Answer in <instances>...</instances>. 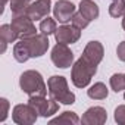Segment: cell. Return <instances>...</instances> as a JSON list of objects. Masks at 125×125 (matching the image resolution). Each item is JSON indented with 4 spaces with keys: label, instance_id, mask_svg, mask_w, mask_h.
<instances>
[{
    "label": "cell",
    "instance_id": "obj_1",
    "mask_svg": "<svg viewBox=\"0 0 125 125\" xmlns=\"http://www.w3.org/2000/svg\"><path fill=\"white\" fill-rule=\"evenodd\" d=\"M104 49L100 41H88L81 57L72 65L71 80L77 88L87 87L97 72V66L103 60Z\"/></svg>",
    "mask_w": 125,
    "mask_h": 125
},
{
    "label": "cell",
    "instance_id": "obj_2",
    "mask_svg": "<svg viewBox=\"0 0 125 125\" xmlns=\"http://www.w3.org/2000/svg\"><path fill=\"white\" fill-rule=\"evenodd\" d=\"M49 50V35L35 34L27 38H21L13 46V57L16 62L24 63L31 57H41Z\"/></svg>",
    "mask_w": 125,
    "mask_h": 125
},
{
    "label": "cell",
    "instance_id": "obj_3",
    "mask_svg": "<svg viewBox=\"0 0 125 125\" xmlns=\"http://www.w3.org/2000/svg\"><path fill=\"white\" fill-rule=\"evenodd\" d=\"M19 87L30 97L31 96H46L47 91H49L41 74L38 71H34V69H28V71L21 74Z\"/></svg>",
    "mask_w": 125,
    "mask_h": 125
},
{
    "label": "cell",
    "instance_id": "obj_4",
    "mask_svg": "<svg viewBox=\"0 0 125 125\" xmlns=\"http://www.w3.org/2000/svg\"><path fill=\"white\" fill-rule=\"evenodd\" d=\"M47 88L52 99L62 104H72L75 103V94L69 90L68 81L62 75H53L47 80Z\"/></svg>",
    "mask_w": 125,
    "mask_h": 125
},
{
    "label": "cell",
    "instance_id": "obj_5",
    "mask_svg": "<svg viewBox=\"0 0 125 125\" xmlns=\"http://www.w3.org/2000/svg\"><path fill=\"white\" fill-rule=\"evenodd\" d=\"M50 57L53 65L60 69H68L74 65V53L68 47V44H63V43H57L52 49Z\"/></svg>",
    "mask_w": 125,
    "mask_h": 125
},
{
    "label": "cell",
    "instance_id": "obj_6",
    "mask_svg": "<svg viewBox=\"0 0 125 125\" xmlns=\"http://www.w3.org/2000/svg\"><path fill=\"white\" fill-rule=\"evenodd\" d=\"M28 103L37 110L38 116L50 118L59 110V102L54 99H46V96H31L28 99Z\"/></svg>",
    "mask_w": 125,
    "mask_h": 125
},
{
    "label": "cell",
    "instance_id": "obj_7",
    "mask_svg": "<svg viewBox=\"0 0 125 125\" xmlns=\"http://www.w3.org/2000/svg\"><path fill=\"white\" fill-rule=\"evenodd\" d=\"M10 25H12V28L15 30V32L18 34L19 40L37 34L34 21H32L28 15H12V22H10Z\"/></svg>",
    "mask_w": 125,
    "mask_h": 125
},
{
    "label": "cell",
    "instance_id": "obj_8",
    "mask_svg": "<svg viewBox=\"0 0 125 125\" xmlns=\"http://www.w3.org/2000/svg\"><path fill=\"white\" fill-rule=\"evenodd\" d=\"M38 118V113L37 110L30 104H16L12 110V119L15 124H19V125H31L37 121Z\"/></svg>",
    "mask_w": 125,
    "mask_h": 125
},
{
    "label": "cell",
    "instance_id": "obj_9",
    "mask_svg": "<svg viewBox=\"0 0 125 125\" xmlns=\"http://www.w3.org/2000/svg\"><path fill=\"white\" fill-rule=\"evenodd\" d=\"M75 13V5L69 0H57L53 6V16L60 24H68Z\"/></svg>",
    "mask_w": 125,
    "mask_h": 125
},
{
    "label": "cell",
    "instance_id": "obj_10",
    "mask_svg": "<svg viewBox=\"0 0 125 125\" xmlns=\"http://www.w3.org/2000/svg\"><path fill=\"white\" fill-rule=\"evenodd\" d=\"M81 37V30L74 27V25H66L62 24L56 32H54V38L57 43H63V44H72L77 43Z\"/></svg>",
    "mask_w": 125,
    "mask_h": 125
},
{
    "label": "cell",
    "instance_id": "obj_11",
    "mask_svg": "<svg viewBox=\"0 0 125 125\" xmlns=\"http://www.w3.org/2000/svg\"><path fill=\"white\" fill-rule=\"evenodd\" d=\"M50 10H53V8H52V0H35V2H32L28 6L27 15L32 21H41L46 16H49Z\"/></svg>",
    "mask_w": 125,
    "mask_h": 125
},
{
    "label": "cell",
    "instance_id": "obj_12",
    "mask_svg": "<svg viewBox=\"0 0 125 125\" xmlns=\"http://www.w3.org/2000/svg\"><path fill=\"white\" fill-rule=\"evenodd\" d=\"M107 119L106 109L102 106H93L85 110V113L81 118V122L85 125H102Z\"/></svg>",
    "mask_w": 125,
    "mask_h": 125
},
{
    "label": "cell",
    "instance_id": "obj_13",
    "mask_svg": "<svg viewBox=\"0 0 125 125\" xmlns=\"http://www.w3.org/2000/svg\"><path fill=\"white\" fill-rule=\"evenodd\" d=\"M16 40H19L18 34L15 32V30L12 28L10 24H3L0 27V41H2V53L6 52L8 44L15 43Z\"/></svg>",
    "mask_w": 125,
    "mask_h": 125
},
{
    "label": "cell",
    "instance_id": "obj_14",
    "mask_svg": "<svg viewBox=\"0 0 125 125\" xmlns=\"http://www.w3.org/2000/svg\"><path fill=\"white\" fill-rule=\"evenodd\" d=\"M80 12L91 22L94 19L99 18L100 15V10H99V6L93 2V0H81L80 2Z\"/></svg>",
    "mask_w": 125,
    "mask_h": 125
},
{
    "label": "cell",
    "instance_id": "obj_15",
    "mask_svg": "<svg viewBox=\"0 0 125 125\" xmlns=\"http://www.w3.org/2000/svg\"><path fill=\"white\" fill-rule=\"evenodd\" d=\"M50 124H71V125H77L81 122V119L78 118V115L75 112H69V110H65V112H62L59 116L56 118H52L49 121Z\"/></svg>",
    "mask_w": 125,
    "mask_h": 125
},
{
    "label": "cell",
    "instance_id": "obj_16",
    "mask_svg": "<svg viewBox=\"0 0 125 125\" xmlns=\"http://www.w3.org/2000/svg\"><path fill=\"white\" fill-rule=\"evenodd\" d=\"M107 94H109V90L103 83H94L87 90V96L93 100H103L107 97Z\"/></svg>",
    "mask_w": 125,
    "mask_h": 125
},
{
    "label": "cell",
    "instance_id": "obj_17",
    "mask_svg": "<svg viewBox=\"0 0 125 125\" xmlns=\"http://www.w3.org/2000/svg\"><path fill=\"white\" fill-rule=\"evenodd\" d=\"M57 30V21L50 16H46L44 19H41L40 22V32L44 34V35H50V34H54Z\"/></svg>",
    "mask_w": 125,
    "mask_h": 125
},
{
    "label": "cell",
    "instance_id": "obj_18",
    "mask_svg": "<svg viewBox=\"0 0 125 125\" xmlns=\"http://www.w3.org/2000/svg\"><path fill=\"white\" fill-rule=\"evenodd\" d=\"M32 2L34 0H10L12 15H27V9Z\"/></svg>",
    "mask_w": 125,
    "mask_h": 125
},
{
    "label": "cell",
    "instance_id": "obj_19",
    "mask_svg": "<svg viewBox=\"0 0 125 125\" xmlns=\"http://www.w3.org/2000/svg\"><path fill=\"white\" fill-rule=\"evenodd\" d=\"M125 13V0H110L109 15L112 18H121Z\"/></svg>",
    "mask_w": 125,
    "mask_h": 125
},
{
    "label": "cell",
    "instance_id": "obj_20",
    "mask_svg": "<svg viewBox=\"0 0 125 125\" xmlns=\"http://www.w3.org/2000/svg\"><path fill=\"white\" fill-rule=\"evenodd\" d=\"M110 83V88L115 93L124 91L125 90V74H113L109 80Z\"/></svg>",
    "mask_w": 125,
    "mask_h": 125
},
{
    "label": "cell",
    "instance_id": "obj_21",
    "mask_svg": "<svg viewBox=\"0 0 125 125\" xmlns=\"http://www.w3.org/2000/svg\"><path fill=\"white\" fill-rule=\"evenodd\" d=\"M71 24L74 25V27H77V28H80V30H84V28H87L88 27V24H90V21L78 10V12H75L74 13V16H72V19H71Z\"/></svg>",
    "mask_w": 125,
    "mask_h": 125
},
{
    "label": "cell",
    "instance_id": "obj_22",
    "mask_svg": "<svg viewBox=\"0 0 125 125\" xmlns=\"http://www.w3.org/2000/svg\"><path fill=\"white\" fill-rule=\"evenodd\" d=\"M9 107H10V104H9L8 99H5V97L0 99V122H5L6 121L8 113H9Z\"/></svg>",
    "mask_w": 125,
    "mask_h": 125
},
{
    "label": "cell",
    "instance_id": "obj_23",
    "mask_svg": "<svg viewBox=\"0 0 125 125\" xmlns=\"http://www.w3.org/2000/svg\"><path fill=\"white\" fill-rule=\"evenodd\" d=\"M115 121L119 125H125V104H119L115 109V115H113Z\"/></svg>",
    "mask_w": 125,
    "mask_h": 125
},
{
    "label": "cell",
    "instance_id": "obj_24",
    "mask_svg": "<svg viewBox=\"0 0 125 125\" xmlns=\"http://www.w3.org/2000/svg\"><path fill=\"white\" fill-rule=\"evenodd\" d=\"M116 54H118V59H119V60L125 62V40L118 44V47H116Z\"/></svg>",
    "mask_w": 125,
    "mask_h": 125
},
{
    "label": "cell",
    "instance_id": "obj_25",
    "mask_svg": "<svg viewBox=\"0 0 125 125\" xmlns=\"http://www.w3.org/2000/svg\"><path fill=\"white\" fill-rule=\"evenodd\" d=\"M8 3H10V0H2V13H3V9L6 8Z\"/></svg>",
    "mask_w": 125,
    "mask_h": 125
},
{
    "label": "cell",
    "instance_id": "obj_26",
    "mask_svg": "<svg viewBox=\"0 0 125 125\" xmlns=\"http://www.w3.org/2000/svg\"><path fill=\"white\" fill-rule=\"evenodd\" d=\"M122 28L125 30V13H124V16H122Z\"/></svg>",
    "mask_w": 125,
    "mask_h": 125
},
{
    "label": "cell",
    "instance_id": "obj_27",
    "mask_svg": "<svg viewBox=\"0 0 125 125\" xmlns=\"http://www.w3.org/2000/svg\"><path fill=\"white\" fill-rule=\"evenodd\" d=\"M124 99H125V93H124Z\"/></svg>",
    "mask_w": 125,
    "mask_h": 125
}]
</instances>
